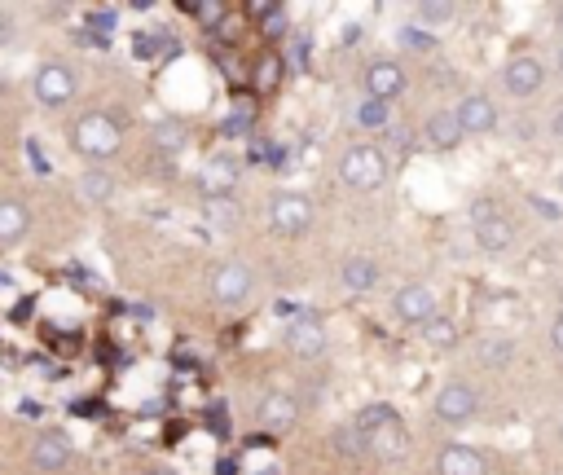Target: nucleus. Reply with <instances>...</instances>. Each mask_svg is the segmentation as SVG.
Masks as SVG:
<instances>
[{"label":"nucleus","instance_id":"obj_1","mask_svg":"<svg viewBox=\"0 0 563 475\" xmlns=\"http://www.w3.org/2000/svg\"><path fill=\"white\" fill-rule=\"evenodd\" d=\"M71 137H75V150L88 154V159H110V154L124 146V128H119V119L102 115V110H88V115L75 119Z\"/></svg>","mask_w":563,"mask_h":475},{"label":"nucleus","instance_id":"obj_2","mask_svg":"<svg viewBox=\"0 0 563 475\" xmlns=\"http://www.w3.org/2000/svg\"><path fill=\"white\" fill-rule=\"evenodd\" d=\"M339 176H344L348 190H379L388 181V159L379 146H352L339 159Z\"/></svg>","mask_w":563,"mask_h":475},{"label":"nucleus","instance_id":"obj_3","mask_svg":"<svg viewBox=\"0 0 563 475\" xmlns=\"http://www.w3.org/2000/svg\"><path fill=\"white\" fill-rule=\"evenodd\" d=\"M471 225H476V242H480V251H489V256H502V251L515 242L511 220H506L502 212H493L489 198L471 203Z\"/></svg>","mask_w":563,"mask_h":475},{"label":"nucleus","instance_id":"obj_4","mask_svg":"<svg viewBox=\"0 0 563 475\" xmlns=\"http://www.w3.org/2000/svg\"><path fill=\"white\" fill-rule=\"evenodd\" d=\"M269 225L278 229L282 238H300L308 225H313V203L304 194H273L269 203Z\"/></svg>","mask_w":563,"mask_h":475},{"label":"nucleus","instance_id":"obj_5","mask_svg":"<svg viewBox=\"0 0 563 475\" xmlns=\"http://www.w3.org/2000/svg\"><path fill=\"white\" fill-rule=\"evenodd\" d=\"M476 410H480V396H476L471 383L454 379V383H445V388L436 392V418H440V423L462 427V423H471V418H476Z\"/></svg>","mask_w":563,"mask_h":475},{"label":"nucleus","instance_id":"obj_6","mask_svg":"<svg viewBox=\"0 0 563 475\" xmlns=\"http://www.w3.org/2000/svg\"><path fill=\"white\" fill-rule=\"evenodd\" d=\"M71 97H75V75H71V66L44 62L40 71H36V102L49 106V110H58V106L71 102Z\"/></svg>","mask_w":563,"mask_h":475},{"label":"nucleus","instance_id":"obj_7","mask_svg":"<svg viewBox=\"0 0 563 475\" xmlns=\"http://www.w3.org/2000/svg\"><path fill=\"white\" fill-rule=\"evenodd\" d=\"M251 291H256V273H251L247 264L229 260L212 273V300L216 304H242Z\"/></svg>","mask_w":563,"mask_h":475},{"label":"nucleus","instance_id":"obj_8","mask_svg":"<svg viewBox=\"0 0 563 475\" xmlns=\"http://www.w3.org/2000/svg\"><path fill=\"white\" fill-rule=\"evenodd\" d=\"M392 313L401 317L405 326H427V322H432V317L440 313V308H436V295L427 291L423 282H410V286H401V291H396Z\"/></svg>","mask_w":563,"mask_h":475},{"label":"nucleus","instance_id":"obj_9","mask_svg":"<svg viewBox=\"0 0 563 475\" xmlns=\"http://www.w3.org/2000/svg\"><path fill=\"white\" fill-rule=\"evenodd\" d=\"M286 348H291L295 357H304V361L322 357V352H326V326L317 322L313 313L291 317V326H286Z\"/></svg>","mask_w":563,"mask_h":475},{"label":"nucleus","instance_id":"obj_10","mask_svg":"<svg viewBox=\"0 0 563 475\" xmlns=\"http://www.w3.org/2000/svg\"><path fill=\"white\" fill-rule=\"evenodd\" d=\"M454 119H458L462 137H484V132H493V128H498V106H493L489 97L471 93V97H462V102H458Z\"/></svg>","mask_w":563,"mask_h":475},{"label":"nucleus","instance_id":"obj_11","mask_svg":"<svg viewBox=\"0 0 563 475\" xmlns=\"http://www.w3.org/2000/svg\"><path fill=\"white\" fill-rule=\"evenodd\" d=\"M366 93L370 102H396V97L405 93V71L396 62H370L366 66Z\"/></svg>","mask_w":563,"mask_h":475},{"label":"nucleus","instance_id":"obj_12","mask_svg":"<svg viewBox=\"0 0 563 475\" xmlns=\"http://www.w3.org/2000/svg\"><path fill=\"white\" fill-rule=\"evenodd\" d=\"M502 80H506V93L511 97H533L537 88L546 84V66L537 58H511L502 71Z\"/></svg>","mask_w":563,"mask_h":475},{"label":"nucleus","instance_id":"obj_13","mask_svg":"<svg viewBox=\"0 0 563 475\" xmlns=\"http://www.w3.org/2000/svg\"><path fill=\"white\" fill-rule=\"evenodd\" d=\"M436 471L440 475H489V462L471 445H445L436 458Z\"/></svg>","mask_w":563,"mask_h":475},{"label":"nucleus","instance_id":"obj_14","mask_svg":"<svg viewBox=\"0 0 563 475\" xmlns=\"http://www.w3.org/2000/svg\"><path fill=\"white\" fill-rule=\"evenodd\" d=\"M256 418L269 427V432H291L295 418H300V405H295V396H286V392H269L260 401Z\"/></svg>","mask_w":563,"mask_h":475},{"label":"nucleus","instance_id":"obj_15","mask_svg":"<svg viewBox=\"0 0 563 475\" xmlns=\"http://www.w3.org/2000/svg\"><path fill=\"white\" fill-rule=\"evenodd\" d=\"M31 229V212L22 198H0V247H14L27 238Z\"/></svg>","mask_w":563,"mask_h":475},{"label":"nucleus","instance_id":"obj_16","mask_svg":"<svg viewBox=\"0 0 563 475\" xmlns=\"http://www.w3.org/2000/svg\"><path fill=\"white\" fill-rule=\"evenodd\" d=\"M31 462H36L40 471H62L66 462H71V440L62 432H44L36 440V449H31Z\"/></svg>","mask_w":563,"mask_h":475},{"label":"nucleus","instance_id":"obj_17","mask_svg":"<svg viewBox=\"0 0 563 475\" xmlns=\"http://www.w3.org/2000/svg\"><path fill=\"white\" fill-rule=\"evenodd\" d=\"M339 282H344V291H352V295H366L379 286V264L366 256H348L344 269H339Z\"/></svg>","mask_w":563,"mask_h":475},{"label":"nucleus","instance_id":"obj_18","mask_svg":"<svg viewBox=\"0 0 563 475\" xmlns=\"http://www.w3.org/2000/svg\"><path fill=\"white\" fill-rule=\"evenodd\" d=\"M423 137H427V146H432V150H454L462 141V128H458L454 110H436V115H427Z\"/></svg>","mask_w":563,"mask_h":475},{"label":"nucleus","instance_id":"obj_19","mask_svg":"<svg viewBox=\"0 0 563 475\" xmlns=\"http://www.w3.org/2000/svg\"><path fill=\"white\" fill-rule=\"evenodd\" d=\"M234 181H238V168H234V159H212L207 163V176H203V185L212 194H225V190H234Z\"/></svg>","mask_w":563,"mask_h":475},{"label":"nucleus","instance_id":"obj_20","mask_svg":"<svg viewBox=\"0 0 563 475\" xmlns=\"http://www.w3.org/2000/svg\"><path fill=\"white\" fill-rule=\"evenodd\" d=\"M414 18L418 22H454L458 5H449V0H423V5H414Z\"/></svg>","mask_w":563,"mask_h":475},{"label":"nucleus","instance_id":"obj_21","mask_svg":"<svg viewBox=\"0 0 563 475\" xmlns=\"http://www.w3.org/2000/svg\"><path fill=\"white\" fill-rule=\"evenodd\" d=\"M418 330H423V339H432L436 348H449V344H454V339H458V326L449 322V317H440V313H436L427 326H418Z\"/></svg>","mask_w":563,"mask_h":475},{"label":"nucleus","instance_id":"obj_22","mask_svg":"<svg viewBox=\"0 0 563 475\" xmlns=\"http://www.w3.org/2000/svg\"><path fill=\"white\" fill-rule=\"evenodd\" d=\"M388 423H396L392 405H370V410H361V418H357V432H374V427H388Z\"/></svg>","mask_w":563,"mask_h":475},{"label":"nucleus","instance_id":"obj_23","mask_svg":"<svg viewBox=\"0 0 563 475\" xmlns=\"http://www.w3.org/2000/svg\"><path fill=\"white\" fill-rule=\"evenodd\" d=\"M80 194L93 198V203H102V198H110V176L106 172H88L80 181Z\"/></svg>","mask_w":563,"mask_h":475},{"label":"nucleus","instance_id":"obj_24","mask_svg":"<svg viewBox=\"0 0 563 475\" xmlns=\"http://www.w3.org/2000/svg\"><path fill=\"white\" fill-rule=\"evenodd\" d=\"M357 119H361V124H370V128H379V124H388V106H383V102H366Z\"/></svg>","mask_w":563,"mask_h":475},{"label":"nucleus","instance_id":"obj_25","mask_svg":"<svg viewBox=\"0 0 563 475\" xmlns=\"http://www.w3.org/2000/svg\"><path fill=\"white\" fill-rule=\"evenodd\" d=\"M480 357L489 361V366H502V361L511 357V344H506V339H498V344H493V339H489V344H484V352H480Z\"/></svg>","mask_w":563,"mask_h":475},{"label":"nucleus","instance_id":"obj_26","mask_svg":"<svg viewBox=\"0 0 563 475\" xmlns=\"http://www.w3.org/2000/svg\"><path fill=\"white\" fill-rule=\"evenodd\" d=\"M154 137H159L163 150H181V128H176V124H163L159 132H154Z\"/></svg>","mask_w":563,"mask_h":475},{"label":"nucleus","instance_id":"obj_27","mask_svg":"<svg viewBox=\"0 0 563 475\" xmlns=\"http://www.w3.org/2000/svg\"><path fill=\"white\" fill-rule=\"evenodd\" d=\"M401 40L410 44V49H432V36H427V31H418V27H401Z\"/></svg>","mask_w":563,"mask_h":475},{"label":"nucleus","instance_id":"obj_28","mask_svg":"<svg viewBox=\"0 0 563 475\" xmlns=\"http://www.w3.org/2000/svg\"><path fill=\"white\" fill-rule=\"evenodd\" d=\"M278 66H282L278 58H264V62H260V75H256V80H260V88H269V84H273V75H278Z\"/></svg>","mask_w":563,"mask_h":475},{"label":"nucleus","instance_id":"obj_29","mask_svg":"<svg viewBox=\"0 0 563 475\" xmlns=\"http://www.w3.org/2000/svg\"><path fill=\"white\" fill-rule=\"evenodd\" d=\"M550 348H555L559 357H563V313L555 317V326H550Z\"/></svg>","mask_w":563,"mask_h":475},{"label":"nucleus","instance_id":"obj_30","mask_svg":"<svg viewBox=\"0 0 563 475\" xmlns=\"http://www.w3.org/2000/svg\"><path fill=\"white\" fill-rule=\"evenodd\" d=\"M533 207H537V216H546V220H555V216H559V207H555V203H546V198H533Z\"/></svg>","mask_w":563,"mask_h":475},{"label":"nucleus","instance_id":"obj_31","mask_svg":"<svg viewBox=\"0 0 563 475\" xmlns=\"http://www.w3.org/2000/svg\"><path fill=\"white\" fill-rule=\"evenodd\" d=\"M194 14H198V18H203V22H216V18H220V5H198V9H194Z\"/></svg>","mask_w":563,"mask_h":475},{"label":"nucleus","instance_id":"obj_32","mask_svg":"<svg viewBox=\"0 0 563 475\" xmlns=\"http://www.w3.org/2000/svg\"><path fill=\"white\" fill-rule=\"evenodd\" d=\"M550 132H555V137L563 141V110H559V115H555V124H550Z\"/></svg>","mask_w":563,"mask_h":475},{"label":"nucleus","instance_id":"obj_33","mask_svg":"<svg viewBox=\"0 0 563 475\" xmlns=\"http://www.w3.org/2000/svg\"><path fill=\"white\" fill-rule=\"evenodd\" d=\"M555 71L563 75V44H559V53H555Z\"/></svg>","mask_w":563,"mask_h":475},{"label":"nucleus","instance_id":"obj_34","mask_svg":"<svg viewBox=\"0 0 563 475\" xmlns=\"http://www.w3.org/2000/svg\"><path fill=\"white\" fill-rule=\"evenodd\" d=\"M150 475H172V471H150Z\"/></svg>","mask_w":563,"mask_h":475},{"label":"nucleus","instance_id":"obj_35","mask_svg":"<svg viewBox=\"0 0 563 475\" xmlns=\"http://www.w3.org/2000/svg\"><path fill=\"white\" fill-rule=\"evenodd\" d=\"M559 190H563V176H559Z\"/></svg>","mask_w":563,"mask_h":475},{"label":"nucleus","instance_id":"obj_36","mask_svg":"<svg viewBox=\"0 0 563 475\" xmlns=\"http://www.w3.org/2000/svg\"><path fill=\"white\" fill-rule=\"evenodd\" d=\"M559 436H563V427H559Z\"/></svg>","mask_w":563,"mask_h":475}]
</instances>
